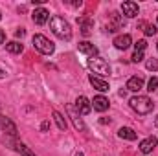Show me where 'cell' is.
Here are the masks:
<instances>
[{
	"label": "cell",
	"instance_id": "cell-1",
	"mask_svg": "<svg viewBox=\"0 0 158 156\" xmlns=\"http://www.w3.org/2000/svg\"><path fill=\"white\" fill-rule=\"evenodd\" d=\"M129 105H131V109H132L134 112H138V114H142V116L153 112V109H155V103H153L147 96H134V97H131Z\"/></svg>",
	"mask_w": 158,
	"mask_h": 156
},
{
	"label": "cell",
	"instance_id": "cell-2",
	"mask_svg": "<svg viewBox=\"0 0 158 156\" xmlns=\"http://www.w3.org/2000/svg\"><path fill=\"white\" fill-rule=\"evenodd\" d=\"M50 28H52V31H53L59 39H70V37H72L70 24H68L63 17H52V18H50Z\"/></svg>",
	"mask_w": 158,
	"mask_h": 156
},
{
	"label": "cell",
	"instance_id": "cell-3",
	"mask_svg": "<svg viewBox=\"0 0 158 156\" xmlns=\"http://www.w3.org/2000/svg\"><path fill=\"white\" fill-rule=\"evenodd\" d=\"M33 46L39 50L42 55H52L53 51H55V46H53V42L48 39V37H44V35H33Z\"/></svg>",
	"mask_w": 158,
	"mask_h": 156
},
{
	"label": "cell",
	"instance_id": "cell-4",
	"mask_svg": "<svg viewBox=\"0 0 158 156\" xmlns=\"http://www.w3.org/2000/svg\"><path fill=\"white\" fill-rule=\"evenodd\" d=\"M88 68L94 72V74H99V76H109L110 74V66L105 59L101 57H92L88 59Z\"/></svg>",
	"mask_w": 158,
	"mask_h": 156
},
{
	"label": "cell",
	"instance_id": "cell-5",
	"mask_svg": "<svg viewBox=\"0 0 158 156\" xmlns=\"http://www.w3.org/2000/svg\"><path fill=\"white\" fill-rule=\"evenodd\" d=\"M76 109H77V112L81 116H86V114H90V110H92V103H90L85 96H79L77 99H76Z\"/></svg>",
	"mask_w": 158,
	"mask_h": 156
},
{
	"label": "cell",
	"instance_id": "cell-6",
	"mask_svg": "<svg viewBox=\"0 0 158 156\" xmlns=\"http://www.w3.org/2000/svg\"><path fill=\"white\" fill-rule=\"evenodd\" d=\"M0 129L6 130V132L11 134V136H17V127H15V123H13L9 117H6L4 114H0Z\"/></svg>",
	"mask_w": 158,
	"mask_h": 156
},
{
	"label": "cell",
	"instance_id": "cell-7",
	"mask_svg": "<svg viewBox=\"0 0 158 156\" xmlns=\"http://www.w3.org/2000/svg\"><path fill=\"white\" fill-rule=\"evenodd\" d=\"M121 11H123V15L125 17H129V18H132V17H136L138 15V4L136 2H123L121 4Z\"/></svg>",
	"mask_w": 158,
	"mask_h": 156
},
{
	"label": "cell",
	"instance_id": "cell-8",
	"mask_svg": "<svg viewBox=\"0 0 158 156\" xmlns=\"http://www.w3.org/2000/svg\"><path fill=\"white\" fill-rule=\"evenodd\" d=\"M77 48H79V51H81V53H85V55H88L90 59L98 55V48H96L94 44H90V42H86V40H85V42H79V46H77Z\"/></svg>",
	"mask_w": 158,
	"mask_h": 156
},
{
	"label": "cell",
	"instance_id": "cell-9",
	"mask_svg": "<svg viewBox=\"0 0 158 156\" xmlns=\"http://www.w3.org/2000/svg\"><path fill=\"white\" fill-rule=\"evenodd\" d=\"M31 17H33V22L40 26V24H44V22L50 18V13H48V9L39 7V9H35V11H33V15H31Z\"/></svg>",
	"mask_w": 158,
	"mask_h": 156
},
{
	"label": "cell",
	"instance_id": "cell-10",
	"mask_svg": "<svg viewBox=\"0 0 158 156\" xmlns=\"http://www.w3.org/2000/svg\"><path fill=\"white\" fill-rule=\"evenodd\" d=\"M92 107H94V110H98V112H105V110L109 109V99L103 97V96H96L94 101H92Z\"/></svg>",
	"mask_w": 158,
	"mask_h": 156
},
{
	"label": "cell",
	"instance_id": "cell-11",
	"mask_svg": "<svg viewBox=\"0 0 158 156\" xmlns=\"http://www.w3.org/2000/svg\"><path fill=\"white\" fill-rule=\"evenodd\" d=\"M88 81H90V84H92L94 88H98L99 92H107V90H109V83H107L105 79L98 77V76H90Z\"/></svg>",
	"mask_w": 158,
	"mask_h": 156
},
{
	"label": "cell",
	"instance_id": "cell-12",
	"mask_svg": "<svg viewBox=\"0 0 158 156\" xmlns=\"http://www.w3.org/2000/svg\"><path fill=\"white\" fill-rule=\"evenodd\" d=\"M131 42H132L131 35H119V37L114 39V46H116L118 50H127V48L131 46Z\"/></svg>",
	"mask_w": 158,
	"mask_h": 156
},
{
	"label": "cell",
	"instance_id": "cell-13",
	"mask_svg": "<svg viewBox=\"0 0 158 156\" xmlns=\"http://www.w3.org/2000/svg\"><path fill=\"white\" fill-rule=\"evenodd\" d=\"M155 145H156V140L151 136V138H145L142 143H140V151L143 153V154H149L153 149H155Z\"/></svg>",
	"mask_w": 158,
	"mask_h": 156
},
{
	"label": "cell",
	"instance_id": "cell-14",
	"mask_svg": "<svg viewBox=\"0 0 158 156\" xmlns=\"http://www.w3.org/2000/svg\"><path fill=\"white\" fill-rule=\"evenodd\" d=\"M127 88L129 90H132V92H140L142 88H143V79L142 77H131L129 81H127Z\"/></svg>",
	"mask_w": 158,
	"mask_h": 156
},
{
	"label": "cell",
	"instance_id": "cell-15",
	"mask_svg": "<svg viewBox=\"0 0 158 156\" xmlns=\"http://www.w3.org/2000/svg\"><path fill=\"white\" fill-rule=\"evenodd\" d=\"M68 112H70V117H72V121H74L76 129H77V130H81V132H85V130H86V125L83 123V119L79 117V114H76V112H74V109H72V107H68Z\"/></svg>",
	"mask_w": 158,
	"mask_h": 156
},
{
	"label": "cell",
	"instance_id": "cell-16",
	"mask_svg": "<svg viewBox=\"0 0 158 156\" xmlns=\"http://www.w3.org/2000/svg\"><path fill=\"white\" fill-rule=\"evenodd\" d=\"M118 136L119 138H123V140H129V142L136 140V132H134L131 127H121V129L118 130Z\"/></svg>",
	"mask_w": 158,
	"mask_h": 156
},
{
	"label": "cell",
	"instance_id": "cell-17",
	"mask_svg": "<svg viewBox=\"0 0 158 156\" xmlns=\"http://www.w3.org/2000/svg\"><path fill=\"white\" fill-rule=\"evenodd\" d=\"M6 50H7L9 53H20V51L24 50V46H22V44H19L17 40H11V42H7V44H6Z\"/></svg>",
	"mask_w": 158,
	"mask_h": 156
},
{
	"label": "cell",
	"instance_id": "cell-18",
	"mask_svg": "<svg viewBox=\"0 0 158 156\" xmlns=\"http://www.w3.org/2000/svg\"><path fill=\"white\" fill-rule=\"evenodd\" d=\"M53 119H55V123H57V127H59L61 130H66V119H64V116H63L61 112L53 110Z\"/></svg>",
	"mask_w": 158,
	"mask_h": 156
},
{
	"label": "cell",
	"instance_id": "cell-19",
	"mask_svg": "<svg viewBox=\"0 0 158 156\" xmlns=\"http://www.w3.org/2000/svg\"><path fill=\"white\" fill-rule=\"evenodd\" d=\"M81 33H83L85 37H88V35L92 33V20H90V18L81 20Z\"/></svg>",
	"mask_w": 158,
	"mask_h": 156
},
{
	"label": "cell",
	"instance_id": "cell-20",
	"mask_svg": "<svg viewBox=\"0 0 158 156\" xmlns=\"http://www.w3.org/2000/svg\"><path fill=\"white\" fill-rule=\"evenodd\" d=\"M15 149H17V151H19L22 156H35L31 151H30V147H26L24 143H17V145H15Z\"/></svg>",
	"mask_w": 158,
	"mask_h": 156
},
{
	"label": "cell",
	"instance_id": "cell-21",
	"mask_svg": "<svg viewBox=\"0 0 158 156\" xmlns=\"http://www.w3.org/2000/svg\"><path fill=\"white\" fill-rule=\"evenodd\" d=\"M147 90H149V92H156L158 90V79L156 77L149 79V83H147Z\"/></svg>",
	"mask_w": 158,
	"mask_h": 156
},
{
	"label": "cell",
	"instance_id": "cell-22",
	"mask_svg": "<svg viewBox=\"0 0 158 156\" xmlns=\"http://www.w3.org/2000/svg\"><path fill=\"white\" fill-rule=\"evenodd\" d=\"M145 68H147V70H155V72H156V70H158V59H149V61L145 63Z\"/></svg>",
	"mask_w": 158,
	"mask_h": 156
},
{
	"label": "cell",
	"instance_id": "cell-23",
	"mask_svg": "<svg viewBox=\"0 0 158 156\" xmlns=\"http://www.w3.org/2000/svg\"><path fill=\"white\" fill-rule=\"evenodd\" d=\"M143 31H145V35H149V37H151V35H155V33H156V26L145 24V30H143Z\"/></svg>",
	"mask_w": 158,
	"mask_h": 156
},
{
	"label": "cell",
	"instance_id": "cell-24",
	"mask_svg": "<svg viewBox=\"0 0 158 156\" xmlns=\"http://www.w3.org/2000/svg\"><path fill=\"white\" fill-rule=\"evenodd\" d=\"M134 46H136V51H143V50L147 48V40H143V39L138 40V42H136Z\"/></svg>",
	"mask_w": 158,
	"mask_h": 156
},
{
	"label": "cell",
	"instance_id": "cell-25",
	"mask_svg": "<svg viewBox=\"0 0 158 156\" xmlns=\"http://www.w3.org/2000/svg\"><path fill=\"white\" fill-rule=\"evenodd\" d=\"M132 61H134V63H140V61H143V51H134V55H132Z\"/></svg>",
	"mask_w": 158,
	"mask_h": 156
},
{
	"label": "cell",
	"instance_id": "cell-26",
	"mask_svg": "<svg viewBox=\"0 0 158 156\" xmlns=\"http://www.w3.org/2000/svg\"><path fill=\"white\" fill-rule=\"evenodd\" d=\"M15 35H17V37H24V35H26V31L20 28V30H17V31H15Z\"/></svg>",
	"mask_w": 158,
	"mask_h": 156
},
{
	"label": "cell",
	"instance_id": "cell-27",
	"mask_svg": "<svg viewBox=\"0 0 158 156\" xmlns=\"http://www.w3.org/2000/svg\"><path fill=\"white\" fill-rule=\"evenodd\" d=\"M4 40H6V33L0 30V44H4Z\"/></svg>",
	"mask_w": 158,
	"mask_h": 156
},
{
	"label": "cell",
	"instance_id": "cell-28",
	"mask_svg": "<svg viewBox=\"0 0 158 156\" xmlns=\"http://www.w3.org/2000/svg\"><path fill=\"white\" fill-rule=\"evenodd\" d=\"M48 127H50V123H48V121H44V123L40 125V129H42V130H48Z\"/></svg>",
	"mask_w": 158,
	"mask_h": 156
},
{
	"label": "cell",
	"instance_id": "cell-29",
	"mask_svg": "<svg viewBox=\"0 0 158 156\" xmlns=\"http://www.w3.org/2000/svg\"><path fill=\"white\" fill-rule=\"evenodd\" d=\"M6 76H7V74H6L4 70H0V79H4V77H6Z\"/></svg>",
	"mask_w": 158,
	"mask_h": 156
},
{
	"label": "cell",
	"instance_id": "cell-30",
	"mask_svg": "<svg viewBox=\"0 0 158 156\" xmlns=\"http://www.w3.org/2000/svg\"><path fill=\"white\" fill-rule=\"evenodd\" d=\"M155 125H156V129H158V116H156V119H155Z\"/></svg>",
	"mask_w": 158,
	"mask_h": 156
},
{
	"label": "cell",
	"instance_id": "cell-31",
	"mask_svg": "<svg viewBox=\"0 0 158 156\" xmlns=\"http://www.w3.org/2000/svg\"><path fill=\"white\" fill-rule=\"evenodd\" d=\"M76 156H85V154H83V153H76Z\"/></svg>",
	"mask_w": 158,
	"mask_h": 156
},
{
	"label": "cell",
	"instance_id": "cell-32",
	"mask_svg": "<svg viewBox=\"0 0 158 156\" xmlns=\"http://www.w3.org/2000/svg\"><path fill=\"white\" fill-rule=\"evenodd\" d=\"M0 18H2V13H0Z\"/></svg>",
	"mask_w": 158,
	"mask_h": 156
},
{
	"label": "cell",
	"instance_id": "cell-33",
	"mask_svg": "<svg viewBox=\"0 0 158 156\" xmlns=\"http://www.w3.org/2000/svg\"><path fill=\"white\" fill-rule=\"evenodd\" d=\"M156 50H158V44H156Z\"/></svg>",
	"mask_w": 158,
	"mask_h": 156
},
{
	"label": "cell",
	"instance_id": "cell-34",
	"mask_svg": "<svg viewBox=\"0 0 158 156\" xmlns=\"http://www.w3.org/2000/svg\"><path fill=\"white\" fill-rule=\"evenodd\" d=\"M156 142H158V140H156Z\"/></svg>",
	"mask_w": 158,
	"mask_h": 156
}]
</instances>
